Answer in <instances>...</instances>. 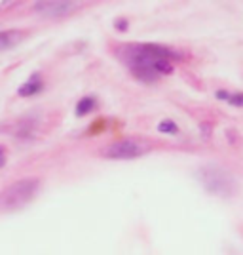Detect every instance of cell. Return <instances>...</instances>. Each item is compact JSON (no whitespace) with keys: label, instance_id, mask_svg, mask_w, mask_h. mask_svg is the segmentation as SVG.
<instances>
[{"label":"cell","instance_id":"cell-5","mask_svg":"<svg viewBox=\"0 0 243 255\" xmlns=\"http://www.w3.org/2000/svg\"><path fill=\"white\" fill-rule=\"evenodd\" d=\"M25 32L17 31V29H11V31H0V52H6L15 48L17 44L23 40Z\"/></svg>","mask_w":243,"mask_h":255},{"label":"cell","instance_id":"cell-2","mask_svg":"<svg viewBox=\"0 0 243 255\" xmlns=\"http://www.w3.org/2000/svg\"><path fill=\"white\" fill-rule=\"evenodd\" d=\"M40 189V179L25 177L8 185L0 192V212H15L31 202Z\"/></svg>","mask_w":243,"mask_h":255},{"label":"cell","instance_id":"cell-6","mask_svg":"<svg viewBox=\"0 0 243 255\" xmlns=\"http://www.w3.org/2000/svg\"><path fill=\"white\" fill-rule=\"evenodd\" d=\"M40 88H42V80H40V76L32 75L31 78H29V80L19 88V96H23V97L34 96V94H38V92H40Z\"/></svg>","mask_w":243,"mask_h":255},{"label":"cell","instance_id":"cell-8","mask_svg":"<svg viewBox=\"0 0 243 255\" xmlns=\"http://www.w3.org/2000/svg\"><path fill=\"white\" fill-rule=\"evenodd\" d=\"M93 109H95V99L91 96L82 97V99L78 101V105H76V115H78V117H84L87 113H91Z\"/></svg>","mask_w":243,"mask_h":255},{"label":"cell","instance_id":"cell-4","mask_svg":"<svg viewBox=\"0 0 243 255\" xmlns=\"http://www.w3.org/2000/svg\"><path fill=\"white\" fill-rule=\"evenodd\" d=\"M78 8V2H36L34 11L44 17H65Z\"/></svg>","mask_w":243,"mask_h":255},{"label":"cell","instance_id":"cell-3","mask_svg":"<svg viewBox=\"0 0 243 255\" xmlns=\"http://www.w3.org/2000/svg\"><path fill=\"white\" fill-rule=\"evenodd\" d=\"M148 150H150V145H148L147 141L126 137L112 141L106 147H103L101 149V156L108 160H135L145 156Z\"/></svg>","mask_w":243,"mask_h":255},{"label":"cell","instance_id":"cell-9","mask_svg":"<svg viewBox=\"0 0 243 255\" xmlns=\"http://www.w3.org/2000/svg\"><path fill=\"white\" fill-rule=\"evenodd\" d=\"M158 131H162V133H177L179 126L173 120H162L158 124Z\"/></svg>","mask_w":243,"mask_h":255},{"label":"cell","instance_id":"cell-10","mask_svg":"<svg viewBox=\"0 0 243 255\" xmlns=\"http://www.w3.org/2000/svg\"><path fill=\"white\" fill-rule=\"evenodd\" d=\"M4 164H6V149L0 145V168H2Z\"/></svg>","mask_w":243,"mask_h":255},{"label":"cell","instance_id":"cell-1","mask_svg":"<svg viewBox=\"0 0 243 255\" xmlns=\"http://www.w3.org/2000/svg\"><path fill=\"white\" fill-rule=\"evenodd\" d=\"M182 55L171 48H163L158 44H139L129 46L124 52V59L129 71L141 82H156L160 76L173 73V59H180Z\"/></svg>","mask_w":243,"mask_h":255},{"label":"cell","instance_id":"cell-7","mask_svg":"<svg viewBox=\"0 0 243 255\" xmlns=\"http://www.w3.org/2000/svg\"><path fill=\"white\" fill-rule=\"evenodd\" d=\"M217 99L221 101H228L236 107H243V94H234V92H226V90H219L217 92Z\"/></svg>","mask_w":243,"mask_h":255}]
</instances>
